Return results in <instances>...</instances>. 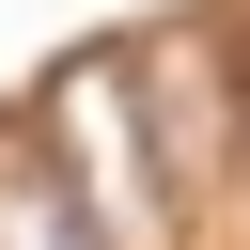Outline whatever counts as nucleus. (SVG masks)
<instances>
[{
	"instance_id": "f257e3e1",
	"label": "nucleus",
	"mask_w": 250,
	"mask_h": 250,
	"mask_svg": "<svg viewBox=\"0 0 250 250\" xmlns=\"http://www.w3.org/2000/svg\"><path fill=\"white\" fill-rule=\"evenodd\" d=\"M47 172L78 188V219L109 234V250H156V125H141V78H125V47H78L62 78H47Z\"/></svg>"
},
{
	"instance_id": "f03ea898",
	"label": "nucleus",
	"mask_w": 250,
	"mask_h": 250,
	"mask_svg": "<svg viewBox=\"0 0 250 250\" xmlns=\"http://www.w3.org/2000/svg\"><path fill=\"white\" fill-rule=\"evenodd\" d=\"M125 78H141V125H156V172L203 203V188H219V47H203V31H156Z\"/></svg>"
},
{
	"instance_id": "7ed1b4c3",
	"label": "nucleus",
	"mask_w": 250,
	"mask_h": 250,
	"mask_svg": "<svg viewBox=\"0 0 250 250\" xmlns=\"http://www.w3.org/2000/svg\"><path fill=\"white\" fill-rule=\"evenodd\" d=\"M0 250H109V234L78 219V188L47 156H0Z\"/></svg>"
}]
</instances>
